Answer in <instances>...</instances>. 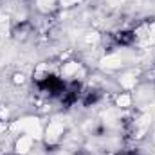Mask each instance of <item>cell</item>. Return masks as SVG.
<instances>
[{
    "label": "cell",
    "mask_w": 155,
    "mask_h": 155,
    "mask_svg": "<svg viewBox=\"0 0 155 155\" xmlns=\"http://www.w3.org/2000/svg\"><path fill=\"white\" fill-rule=\"evenodd\" d=\"M101 99H103V90L99 87H83V92H81V97H79V103L83 107H87V108L94 107Z\"/></svg>",
    "instance_id": "cell-1"
},
{
    "label": "cell",
    "mask_w": 155,
    "mask_h": 155,
    "mask_svg": "<svg viewBox=\"0 0 155 155\" xmlns=\"http://www.w3.org/2000/svg\"><path fill=\"white\" fill-rule=\"evenodd\" d=\"M33 139L25 137V135H20V139L16 141V155H25L33 150Z\"/></svg>",
    "instance_id": "cell-2"
},
{
    "label": "cell",
    "mask_w": 155,
    "mask_h": 155,
    "mask_svg": "<svg viewBox=\"0 0 155 155\" xmlns=\"http://www.w3.org/2000/svg\"><path fill=\"white\" fill-rule=\"evenodd\" d=\"M116 107H119V108H130V107H134V96L130 92H119L116 96Z\"/></svg>",
    "instance_id": "cell-3"
},
{
    "label": "cell",
    "mask_w": 155,
    "mask_h": 155,
    "mask_svg": "<svg viewBox=\"0 0 155 155\" xmlns=\"http://www.w3.org/2000/svg\"><path fill=\"white\" fill-rule=\"evenodd\" d=\"M15 85H24L25 83V76L22 74V72H16V74H13V79H11Z\"/></svg>",
    "instance_id": "cell-4"
},
{
    "label": "cell",
    "mask_w": 155,
    "mask_h": 155,
    "mask_svg": "<svg viewBox=\"0 0 155 155\" xmlns=\"http://www.w3.org/2000/svg\"><path fill=\"white\" fill-rule=\"evenodd\" d=\"M114 155H139V150L137 148H124V150H119Z\"/></svg>",
    "instance_id": "cell-5"
}]
</instances>
